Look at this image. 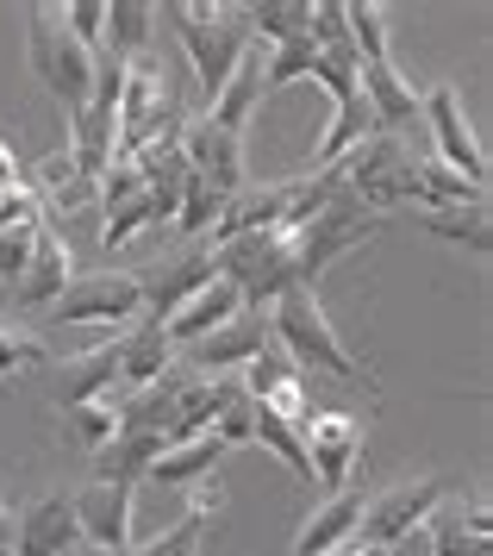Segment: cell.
Listing matches in <instances>:
<instances>
[{"instance_id":"obj_1","label":"cell","mask_w":493,"mask_h":556,"mask_svg":"<svg viewBox=\"0 0 493 556\" xmlns=\"http://www.w3.org/2000/svg\"><path fill=\"white\" fill-rule=\"evenodd\" d=\"M275 313H269V338L281 344V356L294 363L300 376H331L344 381V388H363L369 369L350 356V344L338 338V326L325 319L319 306V288H288V294H275Z\"/></svg>"},{"instance_id":"obj_2","label":"cell","mask_w":493,"mask_h":556,"mask_svg":"<svg viewBox=\"0 0 493 556\" xmlns=\"http://www.w3.org/2000/svg\"><path fill=\"white\" fill-rule=\"evenodd\" d=\"M169 13V31L181 38V51L194 63V81H200V101H213L225 88V76L238 70V56L256 45L244 26V7H200V0H175V7H156Z\"/></svg>"},{"instance_id":"obj_3","label":"cell","mask_w":493,"mask_h":556,"mask_svg":"<svg viewBox=\"0 0 493 556\" xmlns=\"http://www.w3.org/2000/svg\"><path fill=\"white\" fill-rule=\"evenodd\" d=\"M25 56H31V76L45 81L50 94L63 101V113L75 119L88 106V94H94V51L75 45L56 7H31V20H25Z\"/></svg>"},{"instance_id":"obj_4","label":"cell","mask_w":493,"mask_h":556,"mask_svg":"<svg viewBox=\"0 0 493 556\" xmlns=\"http://www.w3.org/2000/svg\"><path fill=\"white\" fill-rule=\"evenodd\" d=\"M213 276H225L250 306H269L275 294L300 288L294 276V238L288 231H244V238H225L213 244Z\"/></svg>"},{"instance_id":"obj_5","label":"cell","mask_w":493,"mask_h":556,"mask_svg":"<svg viewBox=\"0 0 493 556\" xmlns=\"http://www.w3.org/2000/svg\"><path fill=\"white\" fill-rule=\"evenodd\" d=\"M388 226L381 213H369V206L356 201V194H338V201H325L306 226L294 231V276H300V288H319V276L338 263V256H350V251H363V238H375V231Z\"/></svg>"},{"instance_id":"obj_6","label":"cell","mask_w":493,"mask_h":556,"mask_svg":"<svg viewBox=\"0 0 493 556\" xmlns=\"http://www.w3.org/2000/svg\"><path fill=\"white\" fill-rule=\"evenodd\" d=\"M450 481L444 476H413V481H394V488H381L363 501V519H356V544L363 551H388L400 544L406 531H419L438 506H444Z\"/></svg>"},{"instance_id":"obj_7","label":"cell","mask_w":493,"mask_h":556,"mask_svg":"<svg viewBox=\"0 0 493 556\" xmlns=\"http://www.w3.org/2000/svg\"><path fill=\"white\" fill-rule=\"evenodd\" d=\"M50 306H56L63 326H113V331H125L138 313H144V276H131V269L69 276V288H63Z\"/></svg>"},{"instance_id":"obj_8","label":"cell","mask_w":493,"mask_h":556,"mask_svg":"<svg viewBox=\"0 0 493 556\" xmlns=\"http://www.w3.org/2000/svg\"><path fill=\"white\" fill-rule=\"evenodd\" d=\"M406 163H413V151L400 144V131H369V138H363L338 169H344L350 194L369 206V213L388 219L394 206H406Z\"/></svg>"},{"instance_id":"obj_9","label":"cell","mask_w":493,"mask_h":556,"mask_svg":"<svg viewBox=\"0 0 493 556\" xmlns=\"http://www.w3.org/2000/svg\"><path fill=\"white\" fill-rule=\"evenodd\" d=\"M419 126L431 131V144H438V163H450L463 181H475L481 194H488V151H481V138H475L469 113H463V94L438 81L431 94H419Z\"/></svg>"},{"instance_id":"obj_10","label":"cell","mask_w":493,"mask_h":556,"mask_svg":"<svg viewBox=\"0 0 493 556\" xmlns=\"http://www.w3.org/2000/svg\"><path fill=\"white\" fill-rule=\"evenodd\" d=\"M300 444H306V463H313V488L319 494H338L356 481V463H363V419L350 413H306L300 419Z\"/></svg>"},{"instance_id":"obj_11","label":"cell","mask_w":493,"mask_h":556,"mask_svg":"<svg viewBox=\"0 0 493 556\" xmlns=\"http://www.w3.org/2000/svg\"><path fill=\"white\" fill-rule=\"evenodd\" d=\"M181 163H188V181H200L219 201H231L244 188V138L238 131H219L206 113L188 119V131H181Z\"/></svg>"},{"instance_id":"obj_12","label":"cell","mask_w":493,"mask_h":556,"mask_svg":"<svg viewBox=\"0 0 493 556\" xmlns=\"http://www.w3.org/2000/svg\"><path fill=\"white\" fill-rule=\"evenodd\" d=\"M131 481H88L75 501V526H81V544L94 551H131Z\"/></svg>"},{"instance_id":"obj_13","label":"cell","mask_w":493,"mask_h":556,"mask_svg":"<svg viewBox=\"0 0 493 556\" xmlns=\"http://www.w3.org/2000/svg\"><path fill=\"white\" fill-rule=\"evenodd\" d=\"M75 544H81V526L69 494H38L13 519V556H69Z\"/></svg>"},{"instance_id":"obj_14","label":"cell","mask_w":493,"mask_h":556,"mask_svg":"<svg viewBox=\"0 0 493 556\" xmlns=\"http://www.w3.org/2000/svg\"><path fill=\"white\" fill-rule=\"evenodd\" d=\"M263 351H269V319L238 313L219 331H206L200 344H188V369L194 376H231V369H244L250 356H263Z\"/></svg>"},{"instance_id":"obj_15","label":"cell","mask_w":493,"mask_h":556,"mask_svg":"<svg viewBox=\"0 0 493 556\" xmlns=\"http://www.w3.org/2000/svg\"><path fill=\"white\" fill-rule=\"evenodd\" d=\"M238 313H244V294H238L225 276H213L206 288H194L188 301L175 306L169 319H156V326H163V338H169V351H188V344H200L206 331H219L225 319H238Z\"/></svg>"},{"instance_id":"obj_16","label":"cell","mask_w":493,"mask_h":556,"mask_svg":"<svg viewBox=\"0 0 493 556\" xmlns=\"http://www.w3.org/2000/svg\"><path fill=\"white\" fill-rule=\"evenodd\" d=\"M69 238L50 226H38V238H31V256H25V269L13 276V301L20 306H50L63 288H69Z\"/></svg>"},{"instance_id":"obj_17","label":"cell","mask_w":493,"mask_h":556,"mask_svg":"<svg viewBox=\"0 0 493 556\" xmlns=\"http://www.w3.org/2000/svg\"><path fill=\"white\" fill-rule=\"evenodd\" d=\"M363 488L350 481V488H338V494H325L313 513H306V526H300L294 538V551L288 556H331V551H344V544H356V519H363Z\"/></svg>"},{"instance_id":"obj_18","label":"cell","mask_w":493,"mask_h":556,"mask_svg":"<svg viewBox=\"0 0 493 556\" xmlns=\"http://www.w3.org/2000/svg\"><path fill=\"white\" fill-rule=\"evenodd\" d=\"M425 531H431V556H493V519L481 501L444 494V506L425 519Z\"/></svg>"},{"instance_id":"obj_19","label":"cell","mask_w":493,"mask_h":556,"mask_svg":"<svg viewBox=\"0 0 493 556\" xmlns=\"http://www.w3.org/2000/svg\"><path fill=\"white\" fill-rule=\"evenodd\" d=\"M56 401L63 406H88V401H119V331L81 356H63L56 369Z\"/></svg>"},{"instance_id":"obj_20","label":"cell","mask_w":493,"mask_h":556,"mask_svg":"<svg viewBox=\"0 0 493 556\" xmlns=\"http://www.w3.org/2000/svg\"><path fill=\"white\" fill-rule=\"evenodd\" d=\"M406 206H419V213H456V206H488V194L463 181L450 163L438 156H413L406 163Z\"/></svg>"},{"instance_id":"obj_21","label":"cell","mask_w":493,"mask_h":556,"mask_svg":"<svg viewBox=\"0 0 493 556\" xmlns=\"http://www.w3.org/2000/svg\"><path fill=\"white\" fill-rule=\"evenodd\" d=\"M263 56H269L263 45H250V51L238 56V70L225 76V88L206 101V119H213L219 131H238V138L250 131L256 106H263Z\"/></svg>"},{"instance_id":"obj_22","label":"cell","mask_w":493,"mask_h":556,"mask_svg":"<svg viewBox=\"0 0 493 556\" xmlns=\"http://www.w3.org/2000/svg\"><path fill=\"white\" fill-rule=\"evenodd\" d=\"M25 181H31V194L45 201V219H50V213H81V206H94V194H100V181L75 169L69 144H63V151H50L45 163H31Z\"/></svg>"},{"instance_id":"obj_23","label":"cell","mask_w":493,"mask_h":556,"mask_svg":"<svg viewBox=\"0 0 493 556\" xmlns=\"http://www.w3.org/2000/svg\"><path fill=\"white\" fill-rule=\"evenodd\" d=\"M356 94L369 101L375 126H388V131L419 126V94H413V81L400 76L394 63H363L356 70Z\"/></svg>"},{"instance_id":"obj_24","label":"cell","mask_w":493,"mask_h":556,"mask_svg":"<svg viewBox=\"0 0 493 556\" xmlns=\"http://www.w3.org/2000/svg\"><path fill=\"white\" fill-rule=\"evenodd\" d=\"M169 363H175V351H169V338H163L156 319H131V326L119 331V394L150 388Z\"/></svg>"},{"instance_id":"obj_25","label":"cell","mask_w":493,"mask_h":556,"mask_svg":"<svg viewBox=\"0 0 493 556\" xmlns=\"http://www.w3.org/2000/svg\"><path fill=\"white\" fill-rule=\"evenodd\" d=\"M219 463H225L219 431H200V438H181V444H169V451L150 463L144 481H156V488H194V481H206Z\"/></svg>"},{"instance_id":"obj_26","label":"cell","mask_w":493,"mask_h":556,"mask_svg":"<svg viewBox=\"0 0 493 556\" xmlns=\"http://www.w3.org/2000/svg\"><path fill=\"white\" fill-rule=\"evenodd\" d=\"M206 281H213V251H188V256H175L169 269L144 276V313H150V319H169L175 306L188 301L194 288H206Z\"/></svg>"},{"instance_id":"obj_27","label":"cell","mask_w":493,"mask_h":556,"mask_svg":"<svg viewBox=\"0 0 493 556\" xmlns=\"http://www.w3.org/2000/svg\"><path fill=\"white\" fill-rule=\"evenodd\" d=\"M375 131V113H369V101L363 94H350V101H338L331 106V126L319 131V144H313V169H338L363 138Z\"/></svg>"},{"instance_id":"obj_28","label":"cell","mask_w":493,"mask_h":556,"mask_svg":"<svg viewBox=\"0 0 493 556\" xmlns=\"http://www.w3.org/2000/svg\"><path fill=\"white\" fill-rule=\"evenodd\" d=\"M150 38H156V7L150 0H113L106 7V38H100V51H113V56H144L150 51Z\"/></svg>"},{"instance_id":"obj_29","label":"cell","mask_w":493,"mask_h":556,"mask_svg":"<svg viewBox=\"0 0 493 556\" xmlns=\"http://www.w3.org/2000/svg\"><path fill=\"white\" fill-rule=\"evenodd\" d=\"M150 226H175V201H163V194H138V201H125L106 226H100V251L113 256V251H125L138 231H150Z\"/></svg>"},{"instance_id":"obj_30","label":"cell","mask_w":493,"mask_h":556,"mask_svg":"<svg viewBox=\"0 0 493 556\" xmlns=\"http://www.w3.org/2000/svg\"><path fill=\"white\" fill-rule=\"evenodd\" d=\"M244 26L256 45L269 38V51L275 45H294V38H306V0H250Z\"/></svg>"},{"instance_id":"obj_31","label":"cell","mask_w":493,"mask_h":556,"mask_svg":"<svg viewBox=\"0 0 493 556\" xmlns=\"http://www.w3.org/2000/svg\"><path fill=\"white\" fill-rule=\"evenodd\" d=\"M419 226L444 244H463L469 256L493 251V226H488V206H456V213H419Z\"/></svg>"},{"instance_id":"obj_32","label":"cell","mask_w":493,"mask_h":556,"mask_svg":"<svg viewBox=\"0 0 493 556\" xmlns=\"http://www.w3.org/2000/svg\"><path fill=\"white\" fill-rule=\"evenodd\" d=\"M344 31H350V51L363 63H388V7L375 0H350L344 7Z\"/></svg>"},{"instance_id":"obj_33","label":"cell","mask_w":493,"mask_h":556,"mask_svg":"<svg viewBox=\"0 0 493 556\" xmlns=\"http://www.w3.org/2000/svg\"><path fill=\"white\" fill-rule=\"evenodd\" d=\"M45 363H50V351H45L38 331L0 319V381H20V376H31V369H45Z\"/></svg>"},{"instance_id":"obj_34","label":"cell","mask_w":493,"mask_h":556,"mask_svg":"<svg viewBox=\"0 0 493 556\" xmlns=\"http://www.w3.org/2000/svg\"><path fill=\"white\" fill-rule=\"evenodd\" d=\"M313 56H319V45H313V38H294V45H275V51L263 56V94H275V88H288V81H313Z\"/></svg>"},{"instance_id":"obj_35","label":"cell","mask_w":493,"mask_h":556,"mask_svg":"<svg viewBox=\"0 0 493 556\" xmlns=\"http://www.w3.org/2000/svg\"><path fill=\"white\" fill-rule=\"evenodd\" d=\"M63 426L81 451L94 456L106 438H113V401H88V406H63Z\"/></svg>"},{"instance_id":"obj_36","label":"cell","mask_w":493,"mask_h":556,"mask_svg":"<svg viewBox=\"0 0 493 556\" xmlns=\"http://www.w3.org/2000/svg\"><path fill=\"white\" fill-rule=\"evenodd\" d=\"M200 538H206V519H200V513H181L169 531H156V538L138 544L131 556H200Z\"/></svg>"},{"instance_id":"obj_37","label":"cell","mask_w":493,"mask_h":556,"mask_svg":"<svg viewBox=\"0 0 493 556\" xmlns=\"http://www.w3.org/2000/svg\"><path fill=\"white\" fill-rule=\"evenodd\" d=\"M63 13V26L81 51H100V38H106V0H69V7H56Z\"/></svg>"},{"instance_id":"obj_38","label":"cell","mask_w":493,"mask_h":556,"mask_svg":"<svg viewBox=\"0 0 493 556\" xmlns=\"http://www.w3.org/2000/svg\"><path fill=\"white\" fill-rule=\"evenodd\" d=\"M219 194H206V188H200V181H188V188H181V206H175V226L188 231V238H206V231H213V219H219Z\"/></svg>"},{"instance_id":"obj_39","label":"cell","mask_w":493,"mask_h":556,"mask_svg":"<svg viewBox=\"0 0 493 556\" xmlns=\"http://www.w3.org/2000/svg\"><path fill=\"white\" fill-rule=\"evenodd\" d=\"M0 226H7V231L45 226V201L31 194V181H25V188H0Z\"/></svg>"},{"instance_id":"obj_40","label":"cell","mask_w":493,"mask_h":556,"mask_svg":"<svg viewBox=\"0 0 493 556\" xmlns=\"http://www.w3.org/2000/svg\"><path fill=\"white\" fill-rule=\"evenodd\" d=\"M138 194H144V176H138L131 163H113V169L100 176V194H94V201L106 206V213H119V206H125V201H138Z\"/></svg>"},{"instance_id":"obj_41","label":"cell","mask_w":493,"mask_h":556,"mask_svg":"<svg viewBox=\"0 0 493 556\" xmlns=\"http://www.w3.org/2000/svg\"><path fill=\"white\" fill-rule=\"evenodd\" d=\"M31 238H38V226H31V231H7V226H0V276H7V281L25 269V256H31Z\"/></svg>"},{"instance_id":"obj_42","label":"cell","mask_w":493,"mask_h":556,"mask_svg":"<svg viewBox=\"0 0 493 556\" xmlns=\"http://www.w3.org/2000/svg\"><path fill=\"white\" fill-rule=\"evenodd\" d=\"M381 556H431V531H406V538H400V544H388V551Z\"/></svg>"},{"instance_id":"obj_43","label":"cell","mask_w":493,"mask_h":556,"mask_svg":"<svg viewBox=\"0 0 493 556\" xmlns=\"http://www.w3.org/2000/svg\"><path fill=\"white\" fill-rule=\"evenodd\" d=\"M0 188H25V163L13 156V144L0 138Z\"/></svg>"},{"instance_id":"obj_44","label":"cell","mask_w":493,"mask_h":556,"mask_svg":"<svg viewBox=\"0 0 493 556\" xmlns=\"http://www.w3.org/2000/svg\"><path fill=\"white\" fill-rule=\"evenodd\" d=\"M69 556H131V551H94V544H75Z\"/></svg>"},{"instance_id":"obj_45","label":"cell","mask_w":493,"mask_h":556,"mask_svg":"<svg viewBox=\"0 0 493 556\" xmlns=\"http://www.w3.org/2000/svg\"><path fill=\"white\" fill-rule=\"evenodd\" d=\"M331 556H369V551H363V544H344V551H331Z\"/></svg>"}]
</instances>
